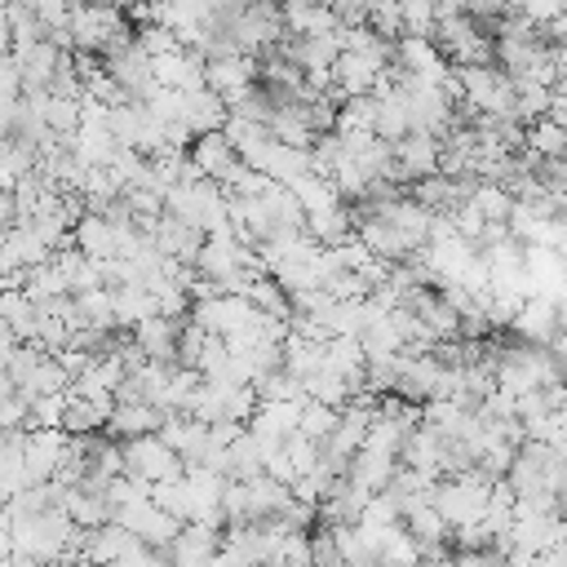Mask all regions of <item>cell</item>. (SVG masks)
<instances>
[{
    "instance_id": "obj_3",
    "label": "cell",
    "mask_w": 567,
    "mask_h": 567,
    "mask_svg": "<svg viewBox=\"0 0 567 567\" xmlns=\"http://www.w3.org/2000/svg\"><path fill=\"white\" fill-rule=\"evenodd\" d=\"M217 549H221V532H217V527L186 523V527L173 536V545L164 549V563H168V567H213Z\"/></svg>"
},
{
    "instance_id": "obj_5",
    "label": "cell",
    "mask_w": 567,
    "mask_h": 567,
    "mask_svg": "<svg viewBox=\"0 0 567 567\" xmlns=\"http://www.w3.org/2000/svg\"><path fill=\"white\" fill-rule=\"evenodd\" d=\"M164 421H168V416H164V412H155L151 403H115V408H111V416H106V430H115V434H120V443H128V439L155 434Z\"/></svg>"
},
{
    "instance_id": "obj_4",
    "label": "cell",
    "mask_w": 567,
    "mask_h": 567,
    "mask_svg": "<svg viewBox=\"0 0 567 567\" xmlns=\"http://www.w3.org/2000/svg\"><path fill=\"white\" fill-rule=\"evenodd\" d=\"M394 168H399V182H425L439 173V142L425 137V133H408L394 142Z\"/></svg>"
},
{
    "instance_id": "obj_8",
    "label": "cell",
    "mask_w": 567,
    "mask_h": 567,
    "mask_svg": "<svg viewBox=\"0 0 567 567\" xmlns=\"http://www.w3.org/2000/svg\"><path fill=\"white\" fill-rule=\"evenodd\" d=\"M9 567H58V563H40V558H22V554H13Z\"/></svg>"
},
{
    "instance_id": "obj_6",
    "label": "cell",
    "mask_w": 567,
    "mask_h": 567,
    "mask_svg": "<svg viewBox=\"0 0 567 567\" xmlns=\"http://www.w3.org/2000/svg\"><path fill=\"white\" fill-rule=\"evenodd\" d=\"M337 408H328V403H319V399H306L301 403V421H297V434L301 439H310V443H323L328 434H332V425H337Z\"/></svg>"
},
{
    "instance_id": "obj_2",
    "label": "cell",
    "mask_w": 567,
    "mask_h": 567,
    "mask_svg": "<svg viewBox=\"0 0 567 567\" xmlns=\"http://www.w3.org/2000/svg\"><path fill=\"white\" fill-rule=\"evenodd\" d=\"M509 328H514V341H523V346H536V350L554 346V337L563 332L554 301H549V297H540V292H532V297H527V301L514 310Z\"/></svg>"
},
{
    "instance_id": "obj_1",
    "label": "cell",
    "mask_w": 567,
    "mask_h": 567,
    "mask_svg": "<svg viewBox=\"0 0 567 567\" xmlns=\"http://www.w3.org/2000/svg\"><path fill=\"white\" fill-rule=\"evenodd\" d=\"M120 461H124V474L137 478L142 487H159V483H173L186 474L182 456L159 434H142V439L120 443Z\"/></svg>"
},
{
    "instance_id": "obj_7",
    "label": "cell",
    "mask_w": 567,
    "mask_h": 567,
    "mask_svg": "<svg viewBox=\"0 0 567 567\" xmlns=\"http://www.w3.org/2000/svg\"><path fill=\"white\" fill-rule=\"evenodd\" d=\"M213 567H252V563H248V558H239V554H230V549H217Z\"/></svg>"
}]
</instances>
